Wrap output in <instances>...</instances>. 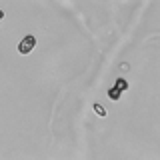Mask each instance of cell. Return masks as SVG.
<instances>
[{
  "mask_svg": "<svg viewBox=\"0 0 160 160\" xmlns=\"http://www.w3.org/2000/svg\"><path fill=\"white\" fill-rule=\"evenodd\" d=\"M34 46H36V38H34L32 34H28V36H24L22 40H20L18 52H20V54H30V52L34 50Z\"/></svg>",
  "mask_w": 160,
  "mask_h": 160,
  "instance_id": "obj_2",
  "label": "cell"
},
{
  "mask_svg": "<svg viewBox=\"0 0 160 160\" xmlns=\"http://www.w3.org/2000/svg\"><path fill=\"white\" fill-rule=\"evenodd\" d=\"M4 18V12H2V10H0V20H2Z\"/></svg>",
  "mask_w": 160,
  "mask_h": 160,
  "instance_id": "obj_4",
  "label": "cell"
},
{
  "mask_svg": "<svg viewBox=\"0 0 160 160\" xmlns=\"http://www.w3.org/2000/svg\"><path fill=\"white\" fill-rule=\"evenodd\" d=\"M126 88H128V82H126L124 78H118V80H116V84H114V86L108 90V98H110V100H118V98H120V94H122Z\"/></svg>",
  "mask_w": 160,
  "mask_h": 160,
  "instance_id": "obj_1",
  "label": "cell"
},
{
  "mask_svg": "<svg viewBox=\"0 0 160 160\" xmlns=\"http://www.w3.org/2000/svg\"><path fill=\"white\" fill-rule=\"evenodd\" d=\"M92 110L98 114L100 118H104V116H106V110H104V106H102V104H94V106H92Z\"/></svg>",
  "mask_w": 160,
  "mask_h": 160,
  "instance_id": "obj_3",
  "label": "cell"
}]
</instances>
